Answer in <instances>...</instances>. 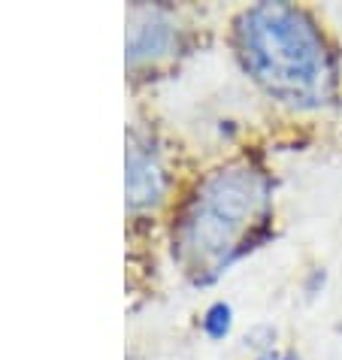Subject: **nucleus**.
I'll use <instances>...</instances> for the list:
<instances>
[{"mask_svg": "<svg viewBox=\"0 0 342 360\" xmlns=\"http://www.w3.org/2000/svg\"><path fill=\"white\" fill-rule=\"evenodd\" d=\"M243 64L291 106H324L336 91V64L318 25L297 6L260 4L236 25Z\"/></svg>", "mask_w": 342, "mask_h": 360, "instance_id": "f257e3e1", "label": "nucleus"}, {"mask_svg": "<svg viewBox=\"0 0 342 360\" xmlns=\"http://www.w3.org/2000/svg\"><path fill=\"white\" fill-rule=\"evenodd\" d=\"M270 185L260 169L236 164L218 173L194 197L182 221V248L200 273H218L251 243V230L264 224Z\"/></svg>", "mask_w": 342, "mask_h": 360, "instance_id": "f03ea898", "label": "nucleus"}, {"mask_svg": "<svg viewBox=\"0 0 342 360\" xmlns=\"http://www.w3.org/2000/svg\"><path fill=\"white\" fill-rule=\"evenodd\" d=\"M203 327H206V333L213 336V339H221V336H224L227 330H230V306H227V303H215V306L206 312Z\"/></svg>", "mask_w": 342, "mask_h": 360, "instance_id": "7ed1b4c3", "label": "nucleus"}]
</instances>
